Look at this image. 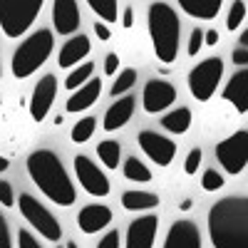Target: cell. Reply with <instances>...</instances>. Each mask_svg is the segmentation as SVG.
Here are the masks:
<instances>
[{"mask_svg": "<svg viewBox=\"0 0 248 248\" xmlns=\"http://www.w3.org/2000/svg\"><path fill=\"white\" fill-rule=\"evenodd\" d=\"M223 77V60L221 57H206L189 72V92L194 99L206 102L211 99L216 87L221 85Z\"/></svg>", "mask_w": 248, "mask_h": 248, "instance_id": "7", "label": "cell"}, {"mask_svg": "<svg viewBox=\"0 0 248 248\" xmlns=\"http://www.w3.org/2000/svg\"><path fill=\"white\" fill-rule=\"evenodd\" d=\"M122 169H124V176H127L129 181H134V184H147L152 179L149 167L144 161H139L137 156H129L127 161L122 164Z\"/></svg>", "mask_w": 248, "mask_h": 248, "instance_id": "25", "label": "cell"}, {"mask_svg": "<svg viewBox=\"0 0 248 248\" xmlns=\"http://www.w3.org/2000/svg\"><path fill=\"white\" fill-rule=\"evenodd\" d=\"M99 94H102V79H90L87 85H82L79 90H75L72 92V97L67 99V105H65V109L70 112V114H75V112H85V109H90L94 102L99 99Z\"/></svg>", "mask_w": 248, "mask_h": 248, "instance_id": "19", "label": "cell"}, {"mask_svg": "<svg viewBox=\"0 0 248 248\" xmlns=\"http://www.w3.org/2000/svg\"><path fill=\"white\" fill-rule=\"evenodd\" d=\"M201 159H203V152H201L199 147H196V149H191V152H189V156H186V161H184V171H186V174H194V171L199 169Z\"/></svg>", "mask_w": 248, "mask_h": 248, "instance_id": "32", "label": "cell"}, {"mask_svg": "<svg viewBox=\"0 0 248 248\" xmlns=\"http://www.w3.org/2000/svg\"><path fill=\"white\" fill-rule=\"evenodd\" d=\"M90 50H92L90 37L87 35H75V37H70L67 43L62 45V50L57 55V65L62 70H72V67H77L79 62L90 55Z\"/></svg>", "mask_w": 248, "mask_h": 248, "instance_id": "17", "label": "cell"}, {"mask_svg": "<svg viewBox=\"0 0 248 248\" xmlns=\"http://www.w3.org/2000/svg\"><path fill=\"white\" fill-rule=\"evenodd\" d=\"M134 82H137V70H122L114 79V85H112V97L127 94L134 87Z\"/></svg>", "mask_w": 248, "mask_h": 248, "instance_id": "29", "label": "cell"}, {"mask_svg": "<svg viewBox=\"0 0 248 248\" xmlns=\"http://www.w3.org/2000/svg\"><path fill=\"white\" fill-rule=\"evenodd\" d=\"M223 99L229 105H233L236 112H241V114L248 112V67L236 72L229 79V85L223 87Z\"/></svg>", "mask_w": 248, "mask_h": 248, "instance_id": "18", "label": "cell"}, {"mask_svg": "<svg viewBox=\"0 0 248 248\" xmlns=\"http://www.w3.org/2000/svg\"><path fill=\"white\" fill-rule=\"evenodd\" d=\"M97 156L99 161L105 164L107 169H117L119 167V161H122V147H119V141L114 139H105V141H99L97 144Z\"/></svg>", "mask_w": 248, "mask_h": 248, "instance_id": "24", "label": "cell"}, {"mask_svg": "<svg viewBox=\"0 0 248 248\" xmlns=\"http://www.w3.org/2000/svg\"><path fill=\"white\" fill-rule=\"evenodd\" d=\"M216 43H218V32L216 30L203 32V45H216Z\"/></svg>", "mask_w": 248, "mask_h": 248, "instance_id": "42", "label": "cell"}, {"mask_svg": "<svg viewBox=\"0 0 248 248\" xmlns=\"http://www.w3.org/2000/svg\"><path fill=\"white\" fill-rule=\"evenodd\" d=\"M0 75H3V65H0Z\"/></svg>", "mask_w": 248, "mask_h": 248, "instance_id": "47", "label": "cell"}, {"mask_svg": "<svg viewBox=\"0 0 248 248\" xmlns=\"http://www.w3.org/2000/svg\"><path fill=\"white\" fill-rule=\"evenodd\" d=\"M176 5L191 17L199 20H214L221 13V0H176Z\"/></svg>", "mask_w": 248, "mask_h": 248, "instance_id": "21", "label": "cell"}, {"mask_svg": "<svg viewBox=\"0 0 248 248\" xmlns=\"http://www.w3.org/2000/svg\"><path fill=\"white\" fill-rule=\"evenodd\" d=\"M75 176L77 181L82 184V189H85L90 196L94 199H105L109 194V179L105 176V171H102L97 164L85 156V154H77L75 156Z\"/></svg>", "mask_w": 248, "mask_h": 248, "instance_id": "9", "label": "cell"}, {"mask_svg": "<svg viewBox=\"0 0 248 248\" xmlns=\"http://www.w3.org/2000/svg\"><path fill=\"white\" fill-rule=\"evenodd\" d=\"M231 60L236 62V65H248V50H243V47L233 50L231 52Z\"/></svg>", "mask_w": 248, "mask_h": 248, "instance_id": "40", "label": "cell"}, {"mask_svg": "<svg viewBox=\"0 0 248 248\" xmlns=\"http://www.w3.org/2000/svg\"><path fill=\"white\" fill-rule=\"evenodd\" d=\"M137 141H139L141 152L147 154V156L156 164V167H169V164L174 161V156H176V144H174L169 137L156 134V132H152V129L139 132Z\"/></svg>", "mask_w": 248, "mask_h": 248, "instance_id": "10", "label": "cell"}, {"mask_svg": "<svg viewBox=\"0 0 248 248\" xmlns=\"http://www.w3.org/2000/svg\"><path fill=\"white\" fill-rule=\"evenodd\" d=\"M94 35L102 40V43H107V40L112 37V32H109V28L105 23H94Z\"/></svg>", "mask_w": 248, "mask_h": 248, "instance_id": "39", "label": "cell"}, {"mask_svg": "<svg viewBox=\"0 0 248 248\" xmlns=\"http://www.w3.org/2000/svg\"><path fill=\"white\" fill-rule=\"evenodd\" d=\"M176 99V87L167 79H149L144 85V92H141V105L149 114H159L167 107L174 105Z\"/></svg>", "mask_w": 248, "mask_h": 248, "instance_id": "11", "label": "cell"}, {"mask_svg": "<svg viewBox=\"0 0 248 248\" xmlns=\"http://www.w3.org/2000/svg\"><path fill=\"white\" fill-rule=\"evenodd\" d=\"M122 243H119V231L114 229V231H107L105 236H102V241L97 243V248H119Z\"/></svg>", "mask_w": 248, "mask_h": 248, "instance_id": "35", "label": "cell"}, {"mask_svg": "<svg viewBox=\"0 0 248 248\" xmlns=\"http://www.w3.org/2000/svg\"><path fill=\"white\" fill-rule=\"evenodd\" d=\"M134 97H119L114 105L105 112V124H102V127H105V132H117V129H122L124 124H127L129 119H132V114H134Z\"/></svg>", "mask_w": 248, "mask_h": 248, "instance_id": "20", "label": "cell"}, {"mask_svg": "<svg viewBox=\"0 0 248 248\" xmlns=\"http://www.w3.org/2000/svg\"><path fill=\"white\" fill-rule=\"evenodd\" d=\"M17 248H43V246L35 241V236L30 231H20L17 233Z\"/></svg>", "mask_w": 248, "mask_h": 248, "instance_id": "37", "label": "cell"}, {"mask_svg": "<svg viewBox=\"0 0 248 248\" xmlns=\"http://www.w3.org/2000/svg\"><path fill=\"white\" fill-rule=\"evenodd\" d=\"M55 97H57L55 75H43L37 79V85L32 90V97H30V117L35 122H45V117L50 114V109L55 105Z\"/></svg>", "mask_w": 248, "mask_h": 248, "instance_id": "12", "label": "cell"}, {"mask_svg": "<svg viewBox=\"0 0 248 248\" xmlns=\"http://www.w3.org/2000/svg\"><path fill=\"white\" fill-rule=\"evenodd\" d=\"M246 17V3H241V0H236V3H231V10H229V17H226V28H229L231 32L241 28Z\"/></svg>", "mask_w": 248, "mask_h": 248, "instance_id": "30", "label": "cell"}, {"mask_svg": "<svg viewBox=\"0 0 248 248\" xmlns=\"http://www.w3.org/2000/svg\"><path fill=\"white\" fill-rule=\"evenodd\" d=\"M28 174L35 186L43 191L55 206H72L77 201L75 184L60 156L50 149H35L28 156Z\"/></svg>", "mask_w": 248, "mask_h": 248, "instance_id": "2", "label": "cell"}, {"mask_svg": "<svg viewBox=\"0 0 248 248\" xmlns=\"http://www.w3.org/2000/svg\"><path fill=\"white\" fill-rule=\"evenodd\" d=\"M57 248H60V246H57Z\"/></svg>", "mask_w": 248, "mask_h": 248, "instance_id": "48", "label": "cell"}, {"mask_svg": "<svg viewBox=\"0 0 248 248\" xmlns=\"http://www.w3.org/2000/svg\"><path fill=\"white\" fill-rule=\"evenodd\" d=\"M52 25L57 35H75L79 28V5L75 0H55L52 3Z\"/></svg>", "mask_w": 248, "mask_h": 248, "instance_id": "15", "label": "cell"}, {"mask_svg": "<svg viewBox=\"0 0 248 248\" xmlns=\"http://www.w3.org/2000/svg\"><path fill=\"white\" fill-rule=\"evenodd\" d=\"M8 167H10V161H8L5 156H0V174H3V171H8Z\"/></svg>", "mask_w": 248, "mask_h": 248, "instance_id": "45", "label": "cell"}, {"mask_svg": "<svg viewBox=\"0 0 248 248\" xmlns=\"http://www.w3.org/2000/svg\"><path fill=\"white\" fill-rule=\"evenodd\" d=\"M122 206L127 211H149L159 206V196L152 191H124L122 194Z\"/></svg>", "mask_w": 248, "mask_h": 248, "instance_id": "22", "label": "cell"}, {"mask_svg": "<svg viewBox=\"0 0 248 248\" xmlns=\"http://www.w3.org/2000/svg\"><path fill=\"white\" fill-rule=\"evenodd\" d=\"M0 203L3 206H15V194L10 181H0Z\"/></svg>", "mask_w": 248, "mask_h": 248, "instance_id": "34", "label": "cell"}, {"mask_svg": "<svg viewBox=\"0 0 248 248\" xmlns=\"http://www.w3.org/2000/svg\"><path fill=\"white\" fill-rule=\"evenodd\" d=\"M238 45H241L243 50H248V28L241 32V37H238Z\"/></svg>", "mask_w": 248, "mask_h": 248, "instance_id": "43", "label": "cell"}, {"mask_svg": "<svg viewBox=\"0 0 248 248\" xmlns=\"http://www.w3.org/2000/svg\"><path fill=\"white\" fill-rule=\"evenodd\" d=\"M147 23H149V37H152L156 60L164 62V65L174 62L179 55V32H181L176 10L167 3H152L147 10Z\"/></svg>", "mask_w": 248, "mask_h": 248, "instance_id": "3", "label": "cell"}, {"mask_svg": "<svg viewBox=\"0 0 248 248\" xmlns=\"http://www.w3.org/2000/svg\"><path fill=\"white\" fill-rule=\"evenodd\" d=\"M159 231V218L156 216H139L129 223L127 229V241L124 248H152L154 238Z\"/></svg>", "mask_w": 248, "mask_h": 248, "instance_id": "13", "label": "cell"}, {"mask_svg": "<svg viewBox=\"0 0 248 248\" xmlns=\"http://www.w3.org/2000/svg\"><path fill=\"white\" fill-rule=\"evenodd\" d=\"M134 25V8H124V15H122V28H132Z\"/></svg>", "mask_w": 248, "mask_h": 248, "instance_id": "41", "label": "cell"}, {"mask_svg": "<svg viewBox=\"0 0 248 248\" xmlns=\"http://www.w3.org/2000/svg\"><path fill=\"white\" fill-rule=\"evenodd\" d=\"M52 47H55V40L50 30H35L32 35H28L23 45H17V50L13 52V65H10L13 77L15 79L30 77L35 70H40L47 62Z\"/></svg>", "mask_w": 248, "mask_h": 248, "instance_id": "4", "label": "cell"}, {"mask_svg": "<svg viewBox=\"0 0 248 248\" xmlns=\"http://www.w3.org/2000/svg\"><path fill=\"white\" fill-rule=\"evenodd\" d=\"M201 47H203V30H199V28H196V30L191 32V37H189V47H186V52H189V55L194 57V55H199V52H201Z\"/></svg>", "mask_w": 248, "mask_h": 248, "instance_id": "33", "label": "cell"}, {"mask_svg": "<svg viewBox=\"0 0 248 248\" xmlns=\"http://www.w3.org/2000/svg\"><path fill=\"white\" fill-rule=\"evenodd\" d=\"M216 159L231 176H238L248 164V132H233L216 144Z\"/></svg>", "mask_w": 248, "mask_h": 248, "instance_id": "8", "label": "cell"}, {"mask_svg": "<svg viewBox=\"0 0 248 248\" xmlns=\"http://www.w3.org/2000/svg\"><path fill=\"white\" fill-rule=\"evenodd\" d=\"M67 248H79V246H77L75 241H70V243H67Z\"/></svg>", "mask_w": 248, "mask_h": 248, "instance_id": "46", "label": "cell"}, {"mask_svg": "<svg viewBox=\"0 0 248 248\" xmlns=\"http://www.w3.org/2000/svg\"><path fill=\"white\" fill-rule=\"evenodd\" d=\"M161 248H201L199 226L194 221H189V218L174 221L169 233H167V241H164Z\"/></svg>", "mask_w": 248, "mask_h": 248, "instance_id": "14", "label": "cell"}, {"mask_svg": "<svg viewBox=\"0 0 248 248\" xmlns=\"http://www.w3.org/2000/svg\"><path fill=\"white\" fill-rule=\"evenodd\" d=\"M201 189H203V191H218V189H223V176H221L218 171H214V169L203 171V176H201Z\"/></svg>", "mask_w": 248, "mask_h": 248, "instance_id": "31", "label": "cell"}, {"mask_svg": "<svg viewBox=\"0 0 248 248\" xmlns=\"http://www.w3.org/2000/svg\"><path fill=\"white\" fill-rule=\"evenodd\" d=\"M87 5L92 8L94 15L102 17V23H114L117 15H119V8H117L119 3L117 0H90Z\"/></svg>", "mask_w": 248, "mask_h": 248, "instance_id": "27", "label": "cell"}, {"mask_svg": "<svg viewBox=\"0 0 248 248\" xmlns=\"http://www.w3.org/2000/svg\"><path fill=\"white\" fill-rule=\"evenodd\" d=\"M161 127L167 129L169 134H186L191 127V109H186V107H179L169 114H164L161 117Z\"/></svg>", "mask_w": 248, "mask_h": 248, "instance_id": "23", "label": "cell"}, {"mask_svg": "<svg viewBox=\"0 0 248 248\" xmlns=\"http://www.w3.org/2000/svg\"><path fill=\"white\" fill-rule=\"evenodd\" d=\"M191 203H194L191 199H184V201L179 203V209H181V211H189V209H191Z\"/></svg>", "mask_w": 248, "mask_h": 248, "instance_id": "44", "label": "cell"}, {"mask_svg": "<svg viewBox=\"0 0 248 248\" xmlns=\"http://www.w3.org/2000/svg\"><path fill=\"white\" fill-rule=\"evenodd\" d=\"M112 223V211L107 209L105 203H90L85 206L79 214H77V226L82 233H99L102 229H107V226Z\"/></svg>", "mask_w": 248, "mask_h": 248, "instance_id": "16", "label": "cell"}, {"mask_svg": "<svg viewBox=\"0 0 248 248\" xmlns=\"http://www.w3.org/2000/svg\"><path fill=\"white\" fill-rule=\"evenodd\" d=\"M117 70H119V55H117V52H109V55L105 57V75L112 77Z\"/></svg>", "mask_w": 248, "mask_h": 248, "instance_id": "38", "label": "cell"}, {"mask_svg": "<svg viewBox=\"0 0 248 248\" xmlns=\"http://www.w3.org/2000/svg\"><path fill=\"white\" fill-rule=\"evenodd\" d=\"M92 72H94V65L92 62H82V65H77L70 75H67V79H65V87L67 90H79L82 85H87V82L92 79Z\"/></svg>", "mask_w": 248, "mask_h": 248, "instance_id": "26", "label": "cell"}, {"mask_svg": "<svg viewBox=\"0 0 248 248\" xmlns=\"http://www.w3.org/2000/svg\"><path fill=\"white\" fill-rule=\"evenodd\" d=\"M17 209H20V214H23V218L32 226V229L43 236L45 241H50V243H57L60 238H62V226H60V221L55 218V214H50L43 203H40L35 196H30V194H20V199H17Z\"/></svg>", "mask_w": 248, "mask_h": 248, "instance_id": "6", "label": "cell"}, {"mask_svg": "<svg viewBox=\"0 0 248 248\" xmlns=\"http://www.w3.org/2000/svg\"><path fill=\"white\" fill-rule=\"evenodd\" d=\"M43 0H0V30L5 37H20L43 13Z\"/></svg>", "mask_w": 248, "mask_h": 248, "instance_id": "5", "label": "cell"}, {"mask_svg": "<svg viewBox=\"0 0 248 248\" xmlns=\"http://www.w3.org/2000/svg\"><path fill=\"white\" fill-rule=\"evenodd\" d=\"M214 248H248V196H226L209 211Z\"/></svg>", "mask_w": 248, "mask_h": 248, "instance_id": "1", "label": "cell"}, {"mask_svg": "<svg viewBox=\"0 0 248 248\" xmlns=\"http://www.w3.org/2000/svg\"><path fill=\"white\" fill-rule=\"evenodd\" d=\"M94 127H97V119L94 117H82L75 127H72V141L75 144H85V141H90L92 139V134H94Z\"/></svg>", "mask_w": 248, "mask_h": 248, "instance_id": "28", "label": "cell"}, {"mask_svg": "<svg viewBox=\"0 0 248 248\" xmlns=\"http://www.w3.org/2000/svg\"><path fill=\"white\" fill-rule=\"evenodd\" d=\"M0 248H13V238H10V229L5 216L0 214Z\"/></svg>", "mask_w": 248, "mask_h": 248, "instance_id": "36", "label": "cell"}]
</instances>
